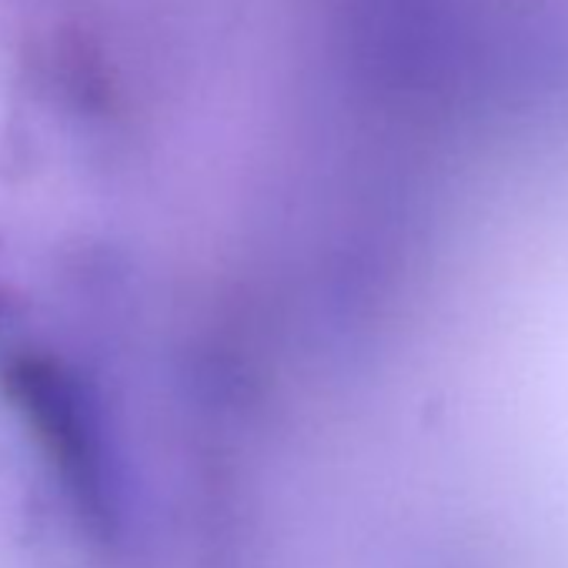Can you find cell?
I'll use <instances>...</instances> for the list:
<instances>
[{
    "label": "cell",
    "instance_id": "6da1fadb",
    "mask_svg": "<svg viewBox=\"0 0 568 568\" xmlns=\"http://www.w3.org/2000/svg\"><path fill=\"white\" fill-rule=\"evenodd\" d=\"M8 392L34 428L38 442L58 465L68 488L78 495L81 508L108 515V458L98 425V412L61 362L24 355L11 362Z\"/></svg>",
    "mask_w": 568,
    "mask_h": 568
}]
</instances>
